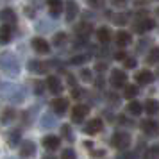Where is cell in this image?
Wrapping results in <instances>:
<instances>
[{
  "mask_svg": "<svg viewBox=\"0 0 159 159\" xmlns=\"http://www.w3.org/2000/svg\"><path fill=\"white\" fill-rule=\"evenodd\" d=\"M43 159H54V157H43Z\"/></svg>",
  "mask_w": 159,
  "mask_h": 159,
  "instance_id": "obj_46",
  "label": "cell"
},
{
  "mask_svg": "<svg viewBox=\"0 0 159 159\" xmlns=\"http://www.w3.org/2000/svg\"><path fill=\"white\" fill-rule=\"evenodd\" d=\"M91 25L89 23H80L79 27H77V32H79L80 36H89V32H91Z\"/></svg>",
  "mask_w": 159,
  "mask_h": 159,
  "instance_id": "obj_28",
  "label": "cell"
},
{
  "mask_svg": "<svg viewBox=\"0 0 159 159\" xmlns=\"http://www.w3.org/2000/svg\"><path fill=\"white\" fill-rule=\"evenodd\" d=\"M59 145H61L59 136H45L43 138V147L47 150H57Z\"/></svg>",
  "mask_w": 159,
  "mask_h": 159,
  "instance_id": "obj_15",
  "label": "cell"
},
{
  "mask_svg": "<svg viewBox=\"0 0 159 159\" xmlns=\"http://www.w3.org/2000/svg\"><path fill=\"white\" fill-rule=\"evenodd\" d=\"M61 130H63V134H65V138L68 139V141H73V136H72V130H70V125H63V127H61Z\"/></svg>",
  "mask_w": 159,
  "mask_h": 159,
  "instance_id": "obj_33",
  "label": "cell"
},
{
  "mask_svg": "<svg viewBox=\"0 0 159 159\" xmlns=\"http://www.w3.org/2000/svg\"><path fill=\"white\" fill-rule=\"evenodd\" d=\"M32 48L38 54H48L50 52V45L47 43V39H43V38H34L32 39Z\"/></svg>",
  "mask_w": 159,
  "mask_h": 159,
  "instance_id": "obj_11",
  "label": "cell"
},
{
  "mask_svg": "<svg viewBox=\"0 0 159 159\" xmlns=\"http://www.w3.org/2000/svg\"><path fill=\"white\" fill-rule=\"evenodd\" d=\"M125 22H127L125 15H116V18H115V23H116V25H123Z\"/></svg>",
  "mask_w": 159,
  "mask_h": 159,
  "instance_id": "obj_38",
  "label": "cell"
},
{
  "mask_svg": "<svg viewBox=\"0 0 159 159\" xmlns=\"http://www.w3.org/2000/svg\"><path fill=\"white\" fill-rule=\"evenodd\" d=\"M118 159H136V154H132V152H123Z\"/></svg>",
  "mask_w": 159,
  "mask_h": 159,
  "instance_id": "obj_39",
  "label": "cell"
},
{
  "mask_svg": "<svg viewBox=\"0 0 159 159\" xmlns=\"http://www.w3.org/2000/svg\"><path fill=\"white\" fill-rule=\"evenodd\" d=\"M65 7H66V20H68V22H73V18H75L77 13H79L77 4H75L73 0H68V2L65 4Z\"/></svg>",
  "mask_w": 159,
  "mask_h": 159,
  "instance_id": "obj_17",
  "label": "cell"
},
{
  "mask_svg": "<svg viewBox=\"0 0 159 159\" xmlns=\"http://www.w3.org/2000/svg\"><path fill=\"white\" fill-rule=\"evenodd\" d=\"M123 88H125V89H123V97H125V98H129V100H132V98H134V97L138 95V88L134 86V84H129V86L125 84Z\"/></svg>",
  "mask_w": 159,
  "mask_h": 159,
  "instance_id": "obj_25",
  "label": "cell"
},
{
  "mask_svg": "<svg viewBox=\"0 0 159 159\" xmlns=\"http://www.w3.org/2000/svg\"><path fill=\"white\" fill-rule=\"evenodd\" d=\"M72 97H75V98H77V97H80V89H77V88H75V89H72Z\"/></svg>",
  "mask_w": 159,
  "mask_h": 159,
  "instance_id": "obj_44",
  "label": "cell"
},
{
  "mask_svg": "<svg viewBox=\"0 0 159 159\" xmlns=\"http://www.w3.org/2000/svg\"><path fill=\"white\" fill-rule=\"evenodd\" d=\"M84 147H86V148H91V147H93V143H91V141H86V143H84Z\"/></svg>",
  "mask_w": 159,
  "mask_h": 159,
  "instance_id": "obj_45",
  "label": "cell"
},
{
  "mask_svg": "<svg viewBox=\"0 0 159 159\" xmlns=\"http://www.w3.org/2000/svg\"><path fill=\"white\" fill-rule=\"evenodd\" d=\"M113 2V6H118V7H122V6H125V2L127 0H111Z\"/></svg>",
  "mask_w": 159,
  "mask_h": 159,
  "instance_id": "obj_42",
  "label": "cell"
},
{
  "mask_svg": "<svg viewBox=\"0 0 159 159\" xmlns=\"http://www.w3.org/2000/svg\"><path fill=\"white\" fill-rule=\"evenodd\" d=\"M147 63H148V65H156V63H159V48H152V50L148 52V56H147Z\"/></svg>",
  "mask_w": 159,
  "mask_h": 159,
  "instance_id": "obj_26",
  "label": "cell"
},
{
  "mask_svg": "<svg viewBox=\"0 0 159 159\" xmlns=\"http://www.w3.org/2000/svg\"><path fill=\"white\" fill-rule=\"evenodd\" d=\"M143 159H159V147H152L145 152Z\"/></svg>",
  "mask_w": 159,
  "mask_h": 159,
  "instance_id": "obj_27",
  "label": "cell"
},
{
  "mask_svg": "<svg viewBox=\"0 0 159 159\" xmlns=\"http://www.w3.org/2000/svg\"><path fill=\"white\" fill-rule=\"evenodd\" d=\"M20 130H13L11 134H9V145L11 147H16V143H20Z\"/></svg>",
  "mask_w": 159,
  "mask_h": 159,
  "instance_id": "obj_29",
  "label": "cell"
},
{
  "mask_svg": "<svg viewBox=\"0 0 159 159\" xmlns=\"http://www.w3.org/2000/svg\"><path fill=\"white\" fill-rule=\"evenodd\" d=\"M52 109H54V113H57V115H65L66 109H68V100L63 98V97L54 98V100H52Z\"/></svg>",
  "mask_w": 159,
  "mask_h": 159,
  "instance_id": "obj_12",
  "label": "cell"
},
{
  "mask_svg": "<svg viewBox=\"0 0 159 159\" xmlns=\"http://www.w3.org/2000/svg\"><path fill=\"white\" fill-rule=\"evenodd\" d=\"M115 39H116V45L118 47H127L132 41V36H130L129 32H125V30H118V34H116Z\"/></svg>",
  "mask_w": 159,
  "mask_h": 159,
  "instance_id": "obj_21",
  "label": "cell"
},
{
  "mask_svg": "<svg viewBox=\"0 0 159 159\" xmlns=\"http://www.w3.org/2000/svg\"><path fill=\"white\" fill-rule=\"evenodd\" d=\"M157 13H159V9H157Z\"/></svg>",
  "mask_w": 159,
  "mask_h": 159,
  "instance_id": "obj_47",
  "label": "cell"
},
{
  "mask_svg": "<svg viewBox=\"0 0 159 159\" xmlns=\"http://www.w3.org/2000/svg\"><path fill=\"white\" fill-rule=\"evenodd\" d=\"M154 80V73L148 72V70H141V72L136 73V82L138 84H150Z\"/></svg>",
  "mask_w": 159,
  "mask_h": 159,
  "instance_id": "obj_19",
  "label": "cell"
},
{
  "mask_svg": "<svg viewBox=\"0 0 159 159\" xmlns=\"http://www.w3.org/2000/svg\"><path fill=\"white\" fill-rule=\"evenodd\" d=\"M27 70H29L30 73H45L47 66H45L41 61H38V59H30L29 63H27Z\"/></svg>",
  "mask_w": 159,
  "mask_h": 159,
  "instance_id": "obj_16",
  "label": "cell"
},
{
  "mask_svg": "<svg viewBox=\"0 0 159 159\" xmlns=\"http://www.w3.org/2000/svg\"><path fill=\"white\" fill-rule=\"evenodd\" d=\"M116 61H123V59L127 57V54H125V52H116Z\"/></svg>",
  "mask_w": 159,
  "mask_h": 159,
  "instance_id": "obj_40",
  "label": "cell"
},
{
  "mask_svg": "<svg viewBox=\"0 0 159 159\" xmlns=\"http://www.w3.org/2000/svg\"><path fill=\"white\" fill-rule=\"evenodd\" d=\"M157 147H159V145H157Z\"/></svg>",
  "mask_w": 159,
  "mask_h": 159,
  "instance_id": "obj_48",
  "label": "cell"
},
{
  "mask_svg": "<svg viewBox=\"0 0 159 159\" xmlns=\"http://www.w3.org/2000/svg\"><path fill=\"white\" fill-rule=\"evenodd\" d=\"M65 39H66V34L65 32H59V34H56V36H54V45H63L65 43Z\"/></svg>",
  "mask_w": 159,
  "mask_h": 159,
  "instance_id": "obj_32",
  "label": "cell"
},
{
  "mask_svg": "<svg viewBox=\"0 0 159 159\" xmlns=\"http://www.w3.org/2000/svg\"><path fill=\"white\" fill-rule=\"evenodd\" d=\"M154 27H156V22H154L152 18H145V16L134 25L136 32H139V34H143V32H147V30H152Z\"/></svg>",
  "mask_w": 159,
  "mask_h": 159,
  "instance_id": "obj_7",
  "label": "cell"
},
{
  "mask_svg": "<svg viewBox=\"0 0 159 159\" xmlns=\"http://www.w3.org/2000/svg\"><path fill=\"white\" fill-rule=\"evenodd\" d=\"M61 159H77V156H75V150H73V148H66V150H63V154H61Z\"/></svg>",
  "mask_w": 159,
  "mask_h": 159,
  "instance_id": "obj_31",
  "label": "cell"
},
{
  "mask_svg": "<svg viewBox=\"0 0 159 159\" xmlns=\"http://www.w3.org/2000/svg\"><path fill=\"white\" fill-rule=\"evenodd\" d=\"M41 123H43V127H52V125H54V118H52L50 115H45Z\"/></svg>",
  "mask_w": 159,
  "mask_h": 159,
  "instance_id": "obj_35",
  "label": "cell"
},
{
  "mask_svg": "<svg viewBox=\"0 0 159 159\" xmlns=\"http://www.w3.org/2000/svg\"><path fill=\"white\" fill-rule=\"evenodd\" d=\"M111 145L118 150H127L130 145V136L127 132H115L111 138Z\"/></svg>",
  "mask_w": 159,
  "mask_h": 159,
  "instance_id": "obj_3",
  "label": "cell"
},
{
  "mask_svg": "<svg viewBox=\"0 0 159 159\" xmlns=\"http://www.w3.org/2000/svg\"><path fill=\"white\" fill-rule=\"evenodd\" d=\"M97 38L100 43H107L111 39V32H109L107 27H100V29H97Z\"/></svg>",
  "mask_w": 159,
  "mask_h": 159,
  "instance_id": "obj_24",
  "label": "cell"
},
{
  "mask_svg": "<svg viewBox=\"0 0 159 159\" xmlns=\"http://www.w3.org/2000/svg\"><path fill=\"white\" fill-rule=\"evenodd\" d=\"M86 4L89 6V7H93V9H100V7H104L106 0H86Z\"/></svg>",
  "mask_w": 159,
  "mask_h": 159,
  "instance_id": "obj_30",
  "label": "cell"
},
{
  "mask_svg": "<svg viewBox=\"0 0 159 159\" xmlns=\"http://www.w3.org/2000/svg\"><path fill=\"white\" fill-rule=\"evenodd\" d=\"M36 93L38 95L43 93V84H41V82H38V84H36Z\"/></svg>",
  "mask_w": 159,
  "mask_h": 159,
  "instance_id": "obj_43",
  "label": "cell"
},
{
  "mask_svg": "<svg viewBox=\"0 0 159 159\" xmlns=\"http://www.w3.org/2000/svg\"><path fill=\"white\" fill-rule=\"evenodd\" d=\"M104 129V123H102L100 118H93V120H89L86 123V127H84V132L86 134H97V132H100Z\"/></svg>",
  "mask_w": 159,
  "mask_h": 159,
  "instance_id": "obj_9",
  "label": "cell"
},
{
  "mask_svg": "<svg viewBox=\"0 0 159 159\" xmlns=\"http://www.w3.org/2000/svg\"><path fill=\"white\" fill-rule=\"evenodd\" d=\"M143 109H145V111H147V113H148L150 116H152V115H156V113L159 111V102H157V100H154V98H148V100L145 102Z\"/></svg>",
  "mask_w": 159,
  "mask_h": 159,
  "instance_id": "obj_22",
  "label": "cell"
},
{
  "mask_svg": "<svg viewBox=\"0 0 159 159\" xmlns=\"http://www.w3.org/2000/svg\"><path fill=\"white\" fill-rule=\"evenodd\" d=\"M80 79L86 80V82L93 80V77H91V72H89V70H82V72H80Z\"/></svg>",
  "mask_w": 159,
  "mask_h": 159,
  "instance_id": "obj_36",
  "label": "cell"
},
{
  "mask_svg": "<svg viewBox=\"0 0 159 159\" xmlns=\"http://www.w3.org/2000/svg\"><path fill=\"white\" fill-rule=\"evenodd\" d=\"M20 156H22L23 159L34 157V156H36V143L30 141V139L22 141V145H20Z\"/></svg>",
  "mask_w": 159,
  "mask_h": 159,
  "instance_id": "obj_5",
  "label": "cell"
},
{
  "mask_svg": "<svg viewBox=\"0 0 159 159\" xmlns=\"http://www.w3.org/2000/svg\"><path fill=\"white\" fill-rule=\"evenodd\" d=\"M0 68L4 72L11 75V77H16L20 73V65H18V59L11 54V52H4L0 56Z\"/></svg>",
  "mask_w": 159,
  "mask_h": 159,
  "instance_id": "obj_1",
  "label": "cell"
},
{
  "mask_svg": "<svg viewBox=\"0 0 159 159\" xmlns=\"http://www.w3.org/2000/svg\"><path fill=\"white\" fill-rule=\"evenodd\" d=\"M2 93L7 98L9 102L13 104H22L25 100V89L22 86H13V84H7V86L2 88Z\"/></svg>",
  "mask_w": 159,
  "mask_h": 159,
  "instance_id": "obj_2",
  "label": "cell"
},
{
  "mask_svg": "<svg viewBox=\"0 0 159 159\" xmlns=\"http://www.w3.org/2000/svg\"><path fill=\"white\" fill-rule=\"evenodd\" d=\"M88 113H89V107L84 106V104H77V106H73V109H72V122L80 123L88 116Z\"/></svg>",
  "mask_w": 159,
  "mask_h": 159,
  "instance_id": "obj_4",
  "label": "cell"
},
{
  "mask_svg": "<svg viewBox=\"0 0 159 159\" xmlns=\"http://www.w3.org/2000/svg\"><path fill=\"white\" fill-rule=\"evenodd\" d=\"M109 82H111L113 88H123L127 84V75L122 70H113L111 72V77H109Z\"/></svg>",
  "mask_w": 159,
  "mask_h": 159,
  "instance_id": "obj_6",
  "label": "cell"
},
{
  "mask_svg": "<svg viewBox=\"0 0 159 159\" xmlns=\"http://www.w3.org/2000/svg\"><path fill=\"white\" fill-rule=\"evenodd\" d=\"M47 7L50 11V15L56 18L63 11V0H47Z\"/></svg>",
  "mask_w": 159,
  "mask_h": 159,
  "instance_id": "obj_18",
  "label": "cell"
},
{
  "mask_svg": "<svg viewBox=\"0 0 159 159\" xmlns=\"http://www.w3.org/2000/svg\"><path fill=\"white\" fill-rule=\"evenodd\" d=\"M104 154H106L104 150H91V156H93V157H102Z\"/></svg>",
  "mask_w": 159,
  "mask_h": 159,
  "instance_id": "obj_41",
  "label": "cell"
},
{
  "mask_svg": "<svg viewBox=\"0 0 159 159\" xmlns=\"http://www.w3.org/2000/svg\"><path fill=\"white\" fill-rule=\"evenodd\" d=\"M123 61H125V68H136V59H129V57H125Z\"/></svg>",
  "mask_w": 159,
  "mask_h": 159,
  "instance_id": "obj_37",
  "label": "cell"
},
{
  "mask_svg": "<svg viewBox=\"0 0 159 159\" xmlns=\"http://www.w3.org/2000/svg\"><path fill=\"white\" fill-rule=\"evenodd\" d=\"M86 61H88L86 56H75V57H72L70 63H72V65H82V63H86Z\"/></svg>",
  "mask_w": 159,
  "mask_h": 159,
  "instance_id": "obj_34",
  "label": "cell"
},
{
  "mask_svg": "<svg viewBox=\"0 0 159 159\" xmlns=\"http://www.w3.org/2000/svg\"><path fill=\"white\" fill-rule=\"evenodd\" d=\"M16 118V113L13 107H6L4 111H2V115H0V122L4 123V125H9L11 122H15Z\"/></svg>",
  "mask_w": 159,
  "mask_h": 159,
  "instance_id": "obj_20",
  "label": "cell"
},
{
  "mask_svg": "<svg viewBox=\"0 0 159 159\" xmlns=\"http://www.w3.org/2000/svg\"><path fill=\"white\" fill-rule=\"evenodd\" d=\"M13 38V25L2 23L0 25V43H9Z\"/></svg>",
  "mask_w": 159,
  "mask_h": 159,
  "instance_id": "obj_14",
  "label": "cell"
},
{
  "mask_svg": "<svg viewBox=\"0 0 159 159\" xmlns=\"http://www.w3.org/2000/svg\"><path fill=\"white\" fill-rule=\"evenodd\" d=\"M127 111H129L130 115H134V116H139L141 113H143V106H141L139 102L132 100V102H129V106H127Z\"/></svg>",
  "mask_w": 159,
  "mask_h": 159,
  "instance_id": "obj_23",
  "label": "cell"
},
{
  "mask_svg": "<svg viewBox=\"0 0 159 159\" xmlns=\"http://www.w3.org/2000/svg\"><path fill=\"white\" fill-rule=\"evenodd\" d=\"M0 22L2 23H7V25H15L16 23V15H15V11L13 9H2L0 11Z\"/></svg>",
  "mask_w": 159,
  "mask_h": 159,
  "instance_id": "obj_13",
  "label": "cell"
},
{
  "mask_svg": "<svg viewBox=\"0 0 159 159\" xmlns=\"http://www.w3.org/2000/svg\"><path fill=\"white\" fill-rule=\"evenodd\" d=\"M47 88H48L50 93H54V95H59L63 91V84H61L59 77H56V75H50V77L47 79Z\"/></svg>",
  "mask_w": 159,
  "mask_h": 159,
  "instance_id": "obj_10",
  "label": "cell"
},
{
  "mask_svg": "<svg viewBox=\"0 0 159 159\" xmlns=\"http://www.w3.org/2000/svg\"><path fill=\"white\" fill-rule=\"evenodd\" d=\"M141 130H143L147 136H157V132H159V127H157V123L154 122V120H143L141 122Z\"/></svg>",
  "mask_w": 159,
  "mask_h": 159,
  "instance_id": "obj_8",
  "label": "cell"
}]
</instances>
